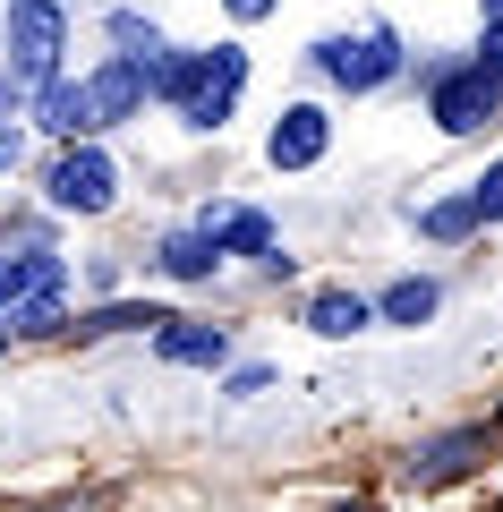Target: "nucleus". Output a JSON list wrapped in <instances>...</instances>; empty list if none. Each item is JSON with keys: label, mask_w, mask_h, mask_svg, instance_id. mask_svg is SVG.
Wrapping results in <instances>:
<instances>
[{"label": "nucleus", "mask_w": 503, "mask_h": 512, "mask_svg": "<svg viewBox=\"0 0 503 512\" xmlns=\"http://www.w3.org/2000/svg\"><path fill=\"white\" fill-rule=\"evenodd\" d=\"M145 86H154L162 103H180L188 128H222V120H231V103H239V86H248V52L214 43V52L154 60V69H145Z\"/></svg>", "instance_id": "obj_1"}, {"label": "nucleus", "mask_w": 503, "mask_h": 512, "mask_svg": "<svg viewBox=\"0 0 503 512\" xmlns=\"http://www.w3.org/2000/svg\"><path fill=\"white\" fill-rule=\"evenodd\" d=\"M0 26H9V77H0V111H18L26 94L52 77V60H60V0H9V9H0Z\"/></svg>", "instance_id": "obj_2"}, {"label": "nucleus", "mask_w": 503, "mask_h": 512, "mask_svg": "<svg viewBox=\"0 0 503 512\" xmlns=\"http://www.w3.org/2000/svg\"><path fill=\"white\" fill-rule=\"evenodd\" d=\"M316 69L333 77V86H350V94H367V86H384V77L401 69V43L384 35H333V43H316Z\"/></svg>", "instance_id": "obj_3"}, {"label": "nucleus", "mask_w": 503, "mask_h": 512, "mask_svg": "<svg viewBox=\"0 0 503 512\" xmlns=\"http://www.w3.org/2000/svg\"><path fill=\"white\" fill-rule=\"evenodd\" d=\"M111 188H120V171H111L103 146H69L52 163V205H60V214H103Z\"/></svg>", "instance_id": "obj_4"}, {"label": "nucleus", "mask_w": 503, "mask_h": 512, "mask_svg": "<svg viewBox=\"0 0 503 512\" xmlns=\"http://www.w3.org/2000/svg\"><path fill=\"white\" fill-rule=\"evenodd\" d=\"M495 103H503V77H495V69H452L444 86H435V128L461 137V128H478Z\"/></svg>", "instance_id": "obj_5"}, {"label": "nucleus", "mask_w": 503, "mask_h": 512, "mask_svg": "<svg viewBox=\"0 0 503 512\" xmlns=\"http://www.w3.org/2000/svg\"><path fill=\"white\" fill-rule=\"evenodd\" d=\"M333 146V120H324L316 103H290L282 120H273V137H265V154H273V171H307L316 154Z\"/></svg>", "instance_id": "obj_6"}, {"label": "nucleus", "mask_w": 503, "mask_h": 512, "mask_svg": "<svg viewBox=\"0 0 503 512\" xmlns=\"http://www.w3.org/2000/svg\"><path fill=\"white\" fill-rule=\"evenodd\" d=\"M205 239H214L222 256H265L273 265V222L256 214V205H205V222H197Z\"/></svg>", "instance_id": "obj_7"}, {"label": "nucleus", "mask_w": 503, "mask_h": 512, "mask_svg": "<svg viewBox=\"0 0 503 512\" xmlns=\"http://www.w3.org/2000/svg\"><path fill=\"white\" fill-rule=\"evenodd\" d=\"M86 86H94V111H103V128H111V120H128V111L154 94V86H145V60H128V52L111 60V69H94Z\"/></svg>", "instance_id": "obj_8"}, {"label": "nucleus", "mask_w": 503, "mask_h": 512, "mask_svg": "<svg viewBox=\"0 0 503 512\" xmlns=\"http://www.w3.org/2000/svg\"><path fill=\"white\" fill-rule=\"evenodd\" d=\"M154 342H162V359H171V367H214L222 350H231V333H222V325H188V316H171Z\"/></svg>", "instance_id": "obj_9"}, {"label": "nucleus", "mask_w": 503, "mask_h": 512, "mask_svg": "<svg viewBox=\"0 0 503 512\" xmlns=\"http://www.w3.org/2000/svg\"><path fill=\"white\" fill-rule=\"evenodd\" d=\"M43 128H52V137H94V128H103L94 86H43Z\"/></svg>", "instance_id": "obj_10"}, {"label": "nucleus", "mask_w": 503, "mask_h": 512, "mask_svg": "<svg viewBox=\"0 0 503 512\" xmlns=\"http://www.w3.org/2000/svg\"><path fill=\"white\" fill-rule=\"evenodd\" d=\"M469 453H486L478 427H469V436H444V444H418V453H410V478H427V487H435V478L469 470Z\"/></svg>", "instance_id": "obj_11"}, {"label": "nucleus", "mask_w": 503, "mask_h": 512, "mask_svg": "<svg viewBox=\"0 0 503 512\" xmlns=\"http://www.w3.org/2000/svg\"><path fill=\"white\" fill-rule=\"evenodd\" d=\"M214 265H222V248H214L205 231H171V239H162V274H180V282H205Z\"/></svg>", "instance_id": "obj_12"}, {"label": "nucleus", "mask_w": 503, "mask_h": 512, "mask_svg": "<svg viewBox=\"0 0 503 512\" xmlns=\"http://www.w3.org/2000/svg\"><path fill=\"white\" fill-rule=\"evenodd\" d=\"M307 325H316L324 342H342V333L367 325V299L359 291H316V299H307Z\"/></svg>", "instance_id": "obj_13"}, {"label": "nucleus", "mask_w": 503, "mask_h": 512, "mask_svg": "<svg viewBox=\"0 0 503 512\" xmlns=\"http://www.w3.org/2000/svg\"><path fill=\"white\" fill-rule=\"evenodd\" d=\"M9 325H18V333H60V325H69V316H60V282H43V291H26L18 308H9Z\"/></svg>", "instance_id": "obj_14"}, {"label": "nucleus", "mask_w": 503, "mask_h": 512, "mask_svg": "<svg viewBox=\"0 0 503 512\" xmlns=\"http://www.w3.org/2000/svg\"><path fill=\"white\" fill-rule=\"evenodd\" d=\"M384 316H393V325H427L435 316V282L418 274V282H393V291H384Z\"/></svg>", "instance_id": "obj_15"}, {"label": "nucleus", "mask_w": 503, "mask_h": 512, "mask_svg": "<svg viewBox=\"0 0 503 512\" xmlns=\"http://www.w3.org/2000/svg\"><path fill=\"white\" fill-rule=\"evenodd\" d=\"M469 222H478V197H444V205H427V214H418V231H427V239H461Z\"/></svg>", "instance_id": "obj_16"}, {"label": "nucleus", "mask_w": 503, "mask_h": 512, "mask_svg": "<svg viewBox=\"0 0 503 512\" xmlns=\"http://www.w3.org/2000/svg\"><path fill=\"white\" fill-rule=\"evenodd\" d=\"M469 197H478V222H503V163H495V171H486V180H478V188H469Z\"/></svg>", "instance_id": "obj_17"}, {"label": "nucleus", "mask_w": 503, "mask_h": 512, "mask_svg": "<svg viewBox=\"0 0 503 512\" xmlns=\"http://www.w3.org/2000/svg\"><path fill=\"white\" fill-rule=\"evenodd\" d=\"M18 154H26V137L9 128V111H0V171H18Z\"/></svg>", "instance_id": "obj_18"}, {"label": "nucleus", "mask_w": 503, "mask_h": 512, "mask_svg": "<svg viewBox=\"0 0 503 512\" xmlns=\"http://www.w3.org/2000/svg\"><path fill=\"white\" fill-rule=\"evenodd\" d=\"M478 69H495V77H503V18L486 26V52H478Z\"/></svg>", "instance_id": "obj_19"}, {"label": "nucleus", "mask_w": 503, "mask_h": 512, "mask_svg": "<svg viewBox=\"0 0 503 512\" xmlns=\"http://www.w3.org/2000/svg\"><path fill=\"white\" fill-rule=\"evenodd\" d=\"M265 9H273V0H231V18H265Z\"/></svg>", "instance_id": "obj_20"}, {"label": "nucleus", "mask_w": 503, "mask_h": 512, "mask_svg": "<svg viewBox=\"0 0 503 512\" xmlns=\"http://www.w3.org/2000/svg\"><path fill=\"white\" fill-rule=\"evenodd\" d=\"M9 333H18V325H9V316H0V350H9Z\"/></svg>", "instance_id": "obj_21"}]
</instances>
